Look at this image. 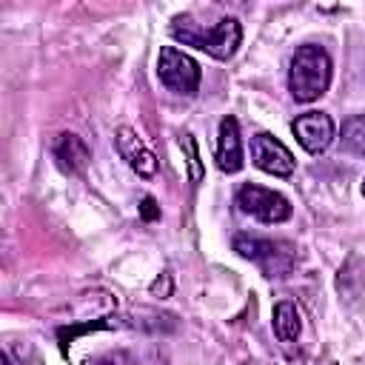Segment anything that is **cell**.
<instances>
[{
  "label": "cell",
  "mask_w": 365,
  "mask_h": 365,
  "mask_svg": "<svg viewBox=\"0 0 365 365\" xmlns=\"http://www.w3.org/2000/svg\"><path fill=\"white\" fill-rule=\"evenodd\" d=\"M88 365H114L111 359H94V362H88Z\"/></svg>",
  "instance_id": "9a60e30c"
},
{
  "label": "cell",
  "mask_w": 365,
  "mask_h": 365,
  "mask_svg": "<svg viewBox=\"0 0 365 365\" xmlns=\"http://www.w3.org/2000/svg\"><path fill=\"white\" fill-rule=\"evenodd\" d=\"M140 214H143V220H157V217H160V211H157V205H154V200H151V197H145V200H143Z\"/></svg>",
  "instance_id": "5bb4252c"
},
{
  "label": "cell",
  "mask_w": 365,
  "mask_h": 365,
  "mask_svg": "<svg viewBox=\"0 0 365 365\" xmlns=\"http://www.w3.org/2000/svg\"><path fill=\"white\" fill-rule=\"evenodd\" d=\"M342 145L351 154L365 157V114H356V117L345 120V125H342Z\"/></svg>",
  "instance_id": "7c38bea8"
},
{
  "label": "cell",
  "mask_w": 365,
  "mask_h": 365,
  "mask_svg": "<svg viewBox=\"0 0 365 365\" xmlns=\"http://www.w3.org/2000/svg\"><path fill=\"white\" fill-rule=\"evenodd\" d=\"M362 194H365V182H362Z\"/></svg>",
  "instance_id": "e0dca14e"
},
{
  "label": "cell",
  "mask_w": 365,
  "mask_h": 365,
  "mask_svg": "<svg viewBox=\"0 0 365 365\" xmlns=\"http://www.w3.org/2000/svg\"><path fill=\"white\" fill-rule=\"evenodd\" d=\"M237 205L262 220V222H285L291 217V202L279 194V191H271V188H262V185H254V182H245L240 191H237Z\"/></svg>",
  "instance_id": "5b68a950"
},
{
  "label": "cell",
  "mask_w": 365,
  "mask_h": 365,
  "mask_svg": "<svg viewBox=\"0 0 365 365\" xmlns=\"http://www.w3.org/2000/svg\"><path fill=\"white\" fill-rule=\"evenodd\" d=\"M117 148H120L123 160H125L140 177H154V174H157V160H154V154L145 148V143L137 137L134 128L123 125V128L117 131Z\"/></svg>",
  "instance_id": "9c48e42d"
},
{
  "label": "cell",
  "mask_w": 365,
  "mask_h": 365,
  "mask_svg": "<svg viewBox=\"0 0 365 365\" xmlns=\"http://www.w3.org/2000/svg\"><path fill=\"white\" fill-rule=\"evenodd\" d=\"M157 74L163 80V86L174 94H194L200 88V66L194 57H188L185 51L165 46L157 57Z\"/></svg>",
  "instance_id": "277c9868"
},
{
  "label": "cell",
  "mask_w": 365,
  "mask_h": 365,
  "mask_svg": "<svg viewBox=\"0 0 365 365\" xmlns=\"http://www.w3.org/2000/svg\"><path fill=\"white\" fill-rule=\"evenodd\" d=\"M325 365H334V362H325Z\"/></svg>",
  "instance_id": "ac0fdd59"
},
{
  "label": "cell",
  "mask_w": 365,
  "mask_h": 365,
  "mask_svg": "<svg viewBox=\"0 0 365 365\" xmlns=\"http://www.w3.org/2000/svg\"><path fill=\"white\" fill-rule=\"evenodd\" d=\"M51 151H54V157H57L60 168H63V171H68V174H83V171H86V165H88V160H91L88 145H86L77 134H71V131L57 134V140H54Z\"/></svg>",
  "instance_id": "30bf717a"
},
{
  "label": "cell",
  "mask_w": 365,
  "mask_h": 365,
  "mask_svg": "<svg viewBox=\"0 0 365 365\" xmlns=\"http://www.w3.org/2000/svg\"><path fill=\"white\" fill-rule=\"evenodd\" d=\"M331 83V57L322 46H299L291 57L288 88L297 103H311L328 91Z\"/></svg>",
  "instance_id": "6da1fadb"
},
{
  "label": "cell",
  "mask_w": 365,
  "mask_h": 365,
  "mask_svg": "<svg viewBox=\"0 0 365 365\" xmlns=\"http://www.w3.org/2000/svg\"><path fill=\"white\" fill-rule=\"evenodd\" d=\"M234 251H240L245 259L257 262L265 277H288L294 268V251L274 240L240 234V237H234Z\"/></svg>",
  "instance_id": "3957f363"
},
{
  "label": "cell",
  "mask_w": 365,
  "mask_h": 365,
  "mask_svg": "<svg viewBox=\"0 0 365 365\" xmlns=\"http://www.w3.org/2000/svg\"><path fill=\"white\" fill-rule=\"evenodd\" d=\"M297 143L308 154H322L334 143V120L325 111H305L291 123Z\"/></svg>",
  "instance_id": "52a82bcc"
},
{
  "label": "cell",
  "mask_w": 365,
  "mask_h": 365,
  "mask_svg": "<svg viewBox=\"0 0 365 365\" xmlns=\"http://www.w3.org/2000/svg\"><path fill=\"white\" fill-rule=\"evenodd\" d=\"M0 365H11V362H9V356H6V354H3V356H0Z\"/></svg>",
  "instance_id": "2e32d148"
},
{
  "label": "cell",
  "mask_w": 365,
  "mask_h": 365,
  "mask_svg": "<svg viewBox=\"0 0 365 365\" xmlns=\"http://www.w3.org/2000/svg\"><path fill=\"white\" fill-rule=\"evenodd\" d=\"M274 331L282 342H294L302 331V319H299V311L294 302H277L274 308Z\"/></svg>",
  "instance_id": "8fae6325"
},
{
  "label": "cell",
  "mask_w": 365,
  "mask_h": 365,
  "mask_svg": "<svg viewBox=\"0 0 365 365\" xmlns=\"http://www.w3.org/2000/svg\"><path fill=\"white\" fill-rule=\"evenodd\" d=\"M217 165L225 174H237L242 168V143H240V125L228 114L220 120V134H217Z\"/></svg>",
  "instance_id": "ba28073f"
},
{
  "label": "cell",
  "mask_w": 365,
  "mask_h": 365,
  "mask_svg": "<svg viewBox=\"0 0 365 365\" xmlns=\"http://www.w3.org/2000/svg\"><path fill=\"white\" fill-rule=\"evenodd\" d=\"M171 34H174L177 40H182V43L200 48V51H208V54L217 57V60H228V57H234V51L240 48L242 26H240V20H234V17H225V20H220L214 29L202 31V29L191 26L188 20L177 17L174 26H171Z\"/></svg>",
  "instance_id": "7a4b0ae2"
},
{
  "label": "cell",
  "mask_w": 365,
  "mask_h": 365,
  "mask_svg": "<svg viewBox=\"0 0 365 365\" xmlns=\"http://www.w3.org/2000/svg\"><path fill=\"white\" fill-rule=\"evenodd\" d=\"M251 163L265 171V174H274V177H288L294 174V154L271 134H254L251 137Z\"/></svg>",
  "instance_id": "8992f818"
},
{
  "label": "cell",
  "mask_w": 365,
  "mask_h": 365,
  "mask_svg": "<svg viewBox=\"0 0 365 365\" xmlns=\"http://www.w3.org/2000/svg\"><path fill=\"white\" fill-rule=\"evenodd\" d=\"M180 145L185 148V157H188V174H191V180L194 182H200L202 180V163H200V151H197V140H194V134H182L180 137Z\"/></svg>",
  "instance_id": "4fadbf2b"
}]
</instances>
